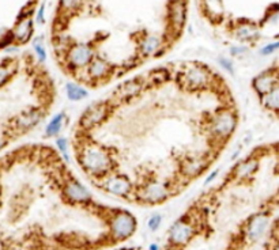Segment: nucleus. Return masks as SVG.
<instances>
[{"label":"nucleus","instance_id":"1","mask_svg":"<svg viewBox=\"0 0 279 250\" xmlns=\"http://www.w3.org/2000/svg\"><path fill=\"white\" fill-rule=\"evenodd\" d=\"M81 163L91 174H104L112 167V159L105 150L93 145L83 150L81 157Z\"/></svg>","mask_w":279,"mask_h":250},{"label":"nucleus","instance_id":"2","mask_svg":"<svg viewBox=\"0 0 279 250\" xmlns=\"http://www.w3.org/2000/svg\"><path fill=\"white\" fill-rule=\"evenodd\" d=\"M211 77L206 67L202 65H190L180 74V81L184 87L190 90L203 89L208 85Z\"/></svg>","mask_w":279,"mask_h":250},{"label":"nucleus","instance_id":"3","mask_svg":"<svg viewBox=\"0 0 279 250\" xmlns=\"http://www.w3.org/2000/svg\"><path fill=\"white\" fill-rule=\"evenodd\" d=\"M135 229V218L132 217L131 213H128V212H118L117 215L112 219L110 230H112V234H113V237L116 238V239H126V238H130L132 234H134Z\"/></svg>","mask_w":279,"mask_h":250},{"label":"nucleus","instance_id":"4","mask_svg":"<svg viewBox=\"0 0 279 250\" xmlns=\"http://www.w3.org/2000/svg\"><path fill=\"white\" fill-rule=\"evenodd\" d=\"M270 226V217L267 213H256L251 218L248 225H246V238L248 241L255 243V242L260 241L264 234H266L267 229Z\"/></svg>","mask_w":279,"mask_h":250},{"label":"nucleus","instance_id":"5","mask_svg":"<svg viewBox=\"0 0 279 250\" xmlns=\"http://www.w3.org/2000/svg\"><path fill=\"white\" fill-rule=\"evenodd\" d=\"M67 59L70 65H72V67H86L94 59L93 49L86 44H76V45L70 48V51L67 53Z\"/></svg>","mask_w":279,"mask_h":250},{"label":"nucleus","instance_id":"6","mask_svg":"<svg viewBox=\"0 0 279 250\" xmlns=\"http://www.w3.org/2000/svg\"><path fill=\"white\" fill-rule=\"evenodd\" d=\"M194 227L185 219H180L170 227L169 231V241L173 245L182 246L190 241L194 235Z\"/></svg>","mask_w":279,"mask_h":250},{"label":"nucleus","instance_id":"7","mask_svg":"<svg viewBox=\"0 0 279 250\" xmlns=\"http://www.w3.org/2000/svg\"><path fill=\"white\" fill-rule=\"evenodd\" d=\"M236 127V117L230 112H222L212 121V133L220 137H228L232 135Z\"/></svg>","mask_w":279,"mask_h":250},{"label":"nucleus","instance_id":"8","mask_svg":"<svg viewBox=\"0 0 279 250\" xmlns=\"http://www.w3.org/2000/svg\"><path fill=\"white\" fill-rule=\"evenodd\" d=\"M106 115H108V106L102 102L96 103V105L90 106L89 109L85 112V115L82 116L81 125L86 129L96 127L100 123H102V120L105 119Z\"/></svg>","mask_w":279,"mask_h":250},{"label":"nucleus","instance_id":"9","mask_svg":"<svg viewBox=\"0 0 279 250\" xmlns=\"http://www.w3.org/2000/svg\"><path fill=\"white\" fill-rule=\"evenodd\" d=\"M254 89L258 91L259 94H267L268 91L274 89L275 86H278V75H276V69H270L266 73L260 74L259 77H256L252 82Z\"/></svg>","mask_w":279,"mask_h":250},{"label":"nucleus","instance_id":"10","mask_svg":"<svg viewBox=\"0 0 279 250\" xmlns=\"http://www.w3.org/2000/svg\"><path fill=\"white\" fill-rule=\"evenodd\" d=\"M64 195L67 196L70 200H72V201H75V203H86V201H89L91 199L90 192L81 183H78L75 180H70L66 184Z\"/></svg>","mask_w":279,"mask_h":250},{"label":"nucleus","instance_id":"11","mask_svg":"<svg viewBox=\"0 0 279 250\" xmlns=\"http://www.w3.org/2000/svg\"><path fill=\"white\" fill-rule=\"evenodd\" d=\"M142 197L148 203H161L168 197V189L162 183L154 181L144 188Z\"/></svg>","mask_w":279,"mask_h":250},{"label":"nucleus","instance_id":"12","mask_svg":"<svg viewBox=\"0 0 279 250\" xmlns=\"http://www.w3.org/2000/svg\"><path fill=\"white\" fill-rule=\"evenodd\" d=\"M105 189L112 195L126 196L131 189V184H130L127 178L121 177V175H114V177H110L106 181Z\"/></svg>","mask_w":279,"mask_h":250},{"label":"nucleus","instance_id":"13","mask_svg":"<svg viewBox=\"0 0 279 250\" xmlns=\"http://www.w3.org/2000/svg\"><path fill=\"white\" fill-rule=\"evenodd\" d=\"M112 71V67H110L108 61H105L101 57H96L90 61L89 64V75L91 79H105L108 75Z\"/></svg>","mask_w":279,"mask_h":250},{"label":"nucleus","instance_id":"14","mask_svg":"<svg viewBox=\"0 0 279 250\" xmlns=\"http://www.w3.org/2000/svg\"><path fill=\"white\" fill-rule=\"evenodd\" d=\"M170 22L174 29L181 30L185 22V5L184 3H173L170 5Z\"/></svg>","mask_w":279,"mask_h":250},{"label":"nucleus","instance_id":"15","mask_svg":"<svg viewBox=\"0 0 279 250\" xmlns=\"http://www.w3.org/2000/svg\"><path fill=\"white\" fill-rule=\"evenodd\" d=\"M33 33V22L26 18L25 21L19 22L14 30L13 37L17 39L19 43H26L30 39V35Z\"/></svg>","mask_w":279,"mask_h":250},{"label":"nucleus","instance_id":"16","mask_svg":"<svg viewBox=\"0 0 279 250\" xmlns=\"http://www.w3.org/2000/svg\"><path fill=\"white\" fill-rule=\"evenodd\" d=\"M140 89H142V83L138 79H131V81L126 82L124 85L120 86V90H118V94L120 97L127 99V98L135 97L136 94L139 93Z\"/></svg>","mask_w":279,"mask_h":250},{"label":"nucleus","instance_id":"17","mask_svg":"<svg viewBox=\"0 0 279 250\" xmlns=\"http://www.w3.org/2000/svg\"><path fill=\"white\" fill-rule=\"evenodd\" d=\"M259 166V161L258 159H255V158H250V159H246L242 163L238 165V167L236 169V174L238 178H245L250 177L251 174H254L256 171Z\"/></svg>","mask_w":279,"mask_h":250},{"label":"nucleus","instance_id":"18","mask_svg":"<svg viewBox=\"0 0 279 250\" xmlns=\"http://www.w3.org/2000/svg\"><path fill=\"white\" fill-rule=\"evenodd\" d=\"M160 47H161V39L157 35H147L143 40V43L140 44V49L144 56L154 55Z\"/></svg>","mask_w":279,"mask_h":250},{"label":"nucleus","instance_id":"19","mask_svg":"<svg viewBox=\"0 0 279 250\" xmlns=\"http://www.w3.org/2000/svg\"><path fill=\"white\" fill-rule=\"evenodd\" d=\"M262 103L264 105V108L270 109L272 112L278 111L279 106V86H275L274 89L268 91L267 94H264L262 98Z\"/></svg>","mask_w":279,"mask_h":250},{"label":"nucleus","instance_id":"20","mask_svg":"<svg viewBox=\"0 0 279 250\" xmlns=\"http://www.w3.org/2000/svg\"><path fill=\"white\" fill-rule=\"evenodd\" d=\"M66 93H67L68 99H71V101H81L85 97H87V90L85 87H82V86L76 85V83H67L66 86Z\"/></svg>","mask_w":279,"mask_h":250},{"label":"nucleus","instance_id":"21","mask_svg":"<svg viewBox=\"0 0 279 250\" xmlns=\"http://www.w3.org/2000/svg\"><path fill=\"white\" fill-rule=\"evenodd\" d=\"M63 121H64V115L63 113H60V115H56L53 119L51 120V123L47 125V136H55L57 135V132L61 129L63 127Z\"/></svg>","mask_w":279,"mask_h":250},{"label":"nucleus","instance_id":"22","mask_svg":"<svg viewBox=\"0 0 279 250\" xmlns=\"http://www.w3.org/2000/svg\"><path fill=\"white\" fill-rule=\"evenodd\" d=\"M258 31L252 27V26H241L240 29L237 30V37L240 40H251L256 37Z\"/></svg>","mask_w":279,"mask_h":250},{"label":"nucleus","instance_id":"23","mask_svg":"<svg viewBox=\"0 0 279 250\" xmlns=\"http://www.w3.org/2000/svg\"><path fill=\"white\" fill-rule=\"evenodd\" d=\"M204 162L203 161H192L190 162L188 165H185V167H184V173L187 174V175H195V174H198L200 170L204 167Z\"/></svg>","mask_w":279,"mask_h":250},{"label":"nucleus","instance_id":"24","mask_svg":"<svg viewBox=\"0 0 279 250\" xmlns=\"http://www.w3.org/2000/svg\"><path fill=\"white\" fill-rule=\"evenodd\" d=\"M38 120H40V115L34 112V113H30L29 116H23V117L19 120V124H21L23 128H30L33 127L34 124H37Z\"/></svg>","mask_w":279,"mask_h":250},{"label":"nucleus","instance_id":"25","mask_svg":"<svg viewBox=\"0 0 279 250\" xmlns=\"http://www.w3.org/2000/svg\"><path fill=\"white\" fill-rule=\"evenodd\" d=\"M34 51L37 53L38 60H40L41 63H44L45 59H47V52L44 49L43 39H36V41H34Z\"/></svg>","mask_w":279,"mask_h":250},{"label":"nucleus","instance_id":"26","mask_svg":"<svg viewBox=\"0 0 279 250\" xmlns=\"http://www.w3.org/2000/svg\"><path fill=\"white\" fill-rule=\"evenodd\" d=\"M11 77V69L7 65H0V86H3Z\"/></svg>","mask_w":279,"mask_h":250},{"label":"nucleus","instance_id":"27","mask_svg":"<svg viewBox=\"0 0 279 250\" xmlns=\"http://www.w3.org/2000/svg\"><path fill=\"white\" fill-rule=\"evenodd\" d=\"M161 221H162L161 215H152L147 222L148 229L151 230V231H156V230L160 227V225H161Z\"/></svg>","mask_w":279,"mask_h":250},{"label":"nucleus","instance_id":"28","mask_svg":"<svg viewBox=\"0 0 279 250\" xmlns=\"http://www.w3.org/2000/svg\"><path fill=\"white\" fill-rule=\"evenodd\" d=\"M57 147H59V150L61 151V154H63V157L66 161H70V157H68V153H67V140L64 139V137H59L57 139Z\"/></svg>","mask_w":279,"mask_h":250},{"label":"nucleus","instance_id":"29","mask_svg":"<svg viewBox=\"0 0 279 250\" xmlns=\"http://www.w3.org/2000/svg\"><path fill=\"white\" fill-rule=\"evenodd\" d=\"M278 48H279L278 41H275V43L272 44H268V45H266V47L262 49V55H271V53H274Z\"/></svg>","mask_w":279,"mask_h":250},{"label":"nucleus","instance_id":"30","mask_svg":"<svg viewBox=\"0 0 279 250\" xmlns=\"http://www.w3.org/2000/svg\"><path fill=\"white\" fill-rule=\"evenodd\" d=\"M220 63H221V65H222V67H224L225 69L228 71V73H230V74L234 73V71H233V64L230 60L225 59V57H220Z\"/></svg>","mask_w":279,"mask_h":250},{"label":"nucleus","instance_id":"31","mask_svg":"<svg viewBox=\"0 0 279 250\" xmlns=\"http://www.w3.org/2000/svg\"><path fill=\"white\" fill-rule=\"evenodd\" d=\"M44 9H45V5H41V7H40V10H38L37 13V21L41 22V23H44Z\"/></svg>","mask_w":279,"mask_h":250},{"label":"nucleus","instance_id":"32","mask_svg":"<svg viewBox=\"0 0 279 250\" xmlns=\"http://www.w3.org/2000/svg\"><path fill=\"white\" fill-rule=\"evenodd\" d=\"M218 173H220V170H218V169L214 170V171H212V173L210 174V177H208L207 180H206V184H210L212 181V180H215V177H216V175H218Z\"/></svg>","mask_w":279,"mask_h":250},{"label":"nucleus","instance_id":"33","mask_svg":"<svg viewBox=\"0 0 279 250\" xmlns=\"http://www.w3.org/2000/svg\"><path fill=\"white\" fill-rule=\"evenodd\" d=\"M242 52H246V48H232L233 55H240Z\"/></svg>","mask_w":279,"mask_h":250},{"label":"nucleus","instance_id":"34","mask_svg":"<svg viewBox=\"0 0 279 250\" xmlns=\"http://www.w3.org/2000/svg\"><path fill=\"white\" fill-rule=\"evenodd\" d=\"M148 250H160V247H158V245H156V243H151V245L148 246Z\"/></svg>","mask_w":279,"mask_h":250},{"label":"nucleus","instance_id":"35","mask_svg":"<svg viewBox=\"0 0 279 250\" xmlns=\"http://www.w3.org/2000/svg\"><path fill=\"white\" fill-rule=\"evenodd\" d=\"M3 147H5V140L0 139V150L3 149Z\"/></svg>","mask_w":279,"mask_h":250}]
</instances>
